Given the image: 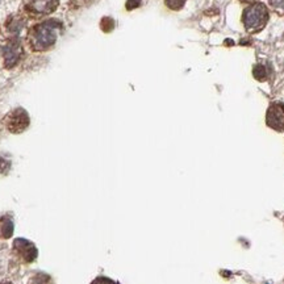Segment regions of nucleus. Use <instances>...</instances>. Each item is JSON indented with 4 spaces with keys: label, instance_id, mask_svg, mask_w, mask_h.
<instances>
[{
    "label": "nucleus",
    "instance_id": "1",
    "mask_svg": "<svg viewBox=\"0 0 284 284\" xmlns=\"http://www.w3.org/2000/svg\"><path fill=\"white\" fill-rule=\"evenodd\" d=\"M61 27L57 21H46L34 28L32 33V45L36 50H42L53 45L57 38V29Z\"/></svg>",
    "mask_w": 284,
    "mask_h": 284
},
{
    "label": "nucleus",
    "instance_id": "2",
    "mask_svg": "<svg viewBox=\"0 0 284 284\" xmlns=\"http://www.w3.org/2000/svg\"><path fill=\"white\" fill-rule=\"evenodd\" d=\"M268 19V11L264 4H254L246 8L244 12V24L248 30H259L266 25Z\"/></svg>",
    "mask_w": 284,
    "mask_h": 284
},
{
    "label": "nucleus",
    "instance_id": "3",
    "mask_svg": "<svg viewBox=\"0 0 284 284\" xmlns=\"http://www.w3.org/2000/svg\"><path fill=\"white\" fill-rule=\"evenodd\" d=\"M266 121L270 128L275 130H284V104L281 103L271 104L266 116Z\"/></svg>",
    "mask_w": 284,
    "mask_h": 284
},
{
    "label": "nucleus",
    "instance_id": "4",
    "mask_svg": "<svg viewBox=\"0 0 284 284\" xmlns=\"http://www.w3.org/2000/svg\"><path fill=\"white\" fill-rule=\"evenodd\" d=\"M29 125V117L24 109L19 108L11 113L7 119V128L12 133L23 132L24 129Z\"/></svg>",
    "mask_w": 284,
    "mask_h": 284
},
{
    "label": "nucleus",
    "instance_id": "5",
    "mask_svg": "<svg viewBox=\"0 0 284 284\" xmlns=\"http://www.w3.org/2000/svg\"><path fill=\"white\" fill-rule=\"evenodd\" d=\"M14 248L27 262H32L36 259L37 249L34 248V245L32 242L23 240V238H19V240L15 241Z\"/></svg>",
    "mask_w": 284,
    "mask_h": 284
},
{
    "label": "nucleus",
    "instance_id": "6",
    "mask_svg": "<svg viewBox=\"0 0 284 284\" xmlns=\"http://www.w3.org/2000/svg\"><path fill=\"white\" fill-rule=\"evenodd\" d=\"M4 60H6V66L7 67H14L19 60H20L21 54H23V49L21 45L16 41H12L4 48Z\"/></svg>",
    "mask_w": 284,
    "mask_h": 284
},
{
    "label": "nucleus",
    "instance_id": "7",
    "mask_svg": "<svg viewBox=\"0 0 284 284\" xmlns=\"http://www.w3.org/2000/svg\"><path fill=\"white\" fill-rule=\"evenodd\" d=\"M58 6V0H32L28 8L37 14H50Z\"/></svg>",
    "mask_w": 284,
    "mask_h": 284
},
{
    "label": "nucleus",
    "instance_id": "8",
    "mask_svg": "<svg viewBox=\"0 0 284 284\" xmlns=\"http://www.w3.org/2000/svg\"><path fill=\"white\" fill-rule=\"evenodd\" d=\"M14 233V222L8 217L0 218V237L10 238Z\"/></svg>",
    "mask_w": 284,
    "mask_h": 284
},
{
    "label": "nucleus",
    "instance_id": "9",
    "mask_svg": "<svg viewBox=\"0 0 284 284\" xmlns=\"http://www.w3.org/2000/svg\"><path fill=\"white\" fill-rule=\"evenodd\" d=\"M253 75H254L255 79L264 80L267 78V70L263 65H255L254 69H253Z\"/></svg>",
    "mask_w": 284,
    "mask_h": 284
},
{
    "label": "nucleus",
    "instance_id": "10",
    "mask_svg": "<svg viewBox=\"0 0 284 284\" xmlns=\"http://www.w3.org/2000/svg\"><path fill=\"white\" fill-rule=\"evenodd\" d=\"M7 27L11 32H20L21 27H23V20L20 17H12L10 23L7 24Z\"/></svg>",
    "mask_w": 284,
    "mask_h": 284
},
{
    "label": "nucleus",
    "instance_id": "11",
    "mask_svg": "<svg viewBox=\"0 0 284 284\" xmlns=\"http://www.w3.org/2000/svg\"><path fill=\"white\" fill-rule=\"evenodd\" d=\"M165 3L171 10H180L184 6L185 0H165Z\"/></svg>",
    "mask_w": 284,
    "mask_h": 284
},
{
    "label": "nucleus",
    "instance_id": "12",
    "mask_svg": "<svg viewBox=\"0 0 284 284\" xmlns=\"http://www.w3.org/2000/svg\"><path fill=\"white\" fill-rule=\"evenodd\" d=\"M270 4L276 12L284 15V0H270Z\"/></svg>",
    "mask_w": 284,
    "mask_h": 284
},
{
    "label": "nucleus",
    "instance_id": "13",
    "mask_svg": "<svg viewBox=\"0 0 284 284\" xmlns=\"http://www.w3.org/2000/svg\"><path fill=\"white\" fill-rule=\"evenodd\" d=\"M113 27H115V23H113L112 19H109V17H106V19H103V21H102L103 30H106V32H109V30L113 29Z\"/></svg>",
    "mask_w": 284,
    "mask_h": 284
},
{
    "label": "nucleus",
    "instance_id": "14",
    "mask_svg": "<svg viewBox=\"0 0 284 284\" xmlns=\"http://www.w3.org/2000/svg\"><path fill=\"white\" fill-rule=\"evenodd\" d=\"M91 284H119V283H116V281H113L112 279H108V277L100 276V277H96L95 280H93Z\"/></svg>",
    "mask_w": 284,
    "mask_h": 284
},
{
    "label": "nucleus",
    "instance_id": "15",
    "mask_svg": "<svg viewBox=\"0 0 284 284\" xmlns=\"http://www.w3.org/2000/svg\"><path fill=\"white\" fill-rule=\"evenodd\" d=\"M37 284H50V277L43 274H38L36 277Z\"/></svg>",
    "mask_w": 284,
    "mask_h": 284
},
{
    "label": "nucleus",
    "instance_id": "16",
    "mask_svg": "<svg viewBox=\"0 0 284 284\" xmlns=\"http://www.w3.org/2000/svg\"><path fill=\"white\" fill-rule=\"evenodd\" d=\"M141 4V0H128L126 2V10H134V8H137Z\"/></svg>",
    "mask_w": 284,
    "mask_h": 284
},
{
    "label": "nucleus",
    "instance_id": "17",
    "mask_svg": "<svg viewBox=\"0 0 284 284\" xmlns=\"http://www.w3.org/2000/svg\"><path fill=\"white\" fill-rule=\"evenodd\" d=\"M8 167H10V163H8L6 159L0 158V174H3V172L7 171Z\"/></svg>",
    "mask_w": 284,
    "mask_h": 284
},
{
    "label": "nucleus",
    "instance_id": "18",
    "mask_svg": "<svg viewBox=\"0 0 284 284\" xmlns=\"http://www.w3.org/2000/svg\"><path fill=\"white\" fill-rule=\"evenodd\" d=\"M245 2H253V0H245Z\"/></svg>",
    "mask_w": 284,
    "mask_h": 284
},
{
    "label": "nucleus",
    "instance_id": "19",
    "mask_svg": "<svg viewBox=\"0 0 284 284\" xmlns=\"http://www.w3.org/2000/svg\"><path fill=\"white\" fill-rule=\"evenodd\" d=\"M2 284H11V283H2Z\"/></svg>",
    "mask_w": 284,
    "mask_h": 284
}]
</instances>
